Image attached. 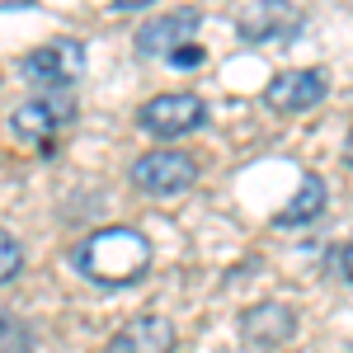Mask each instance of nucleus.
<instances>
[{"label":"nucleus","instance_id":"nucleus-1","mask_svg":"<svg viewBox=\"0 0 353 353\" xmlns=\"http://www.w3.org/2000/svg\"><path fill=\"white\" fill-rule=\"evenodd\" d=\"M76 269L90 278V283H99V288H128L137 283L146 264H151V245L146 236H137L128 226H109V231H94L90 241L76 245Z\"/></svg>","mask_w":353,"mask_h":353},{"label":"nucleus","instance_id":"nucleus-2","mask_svg":"<svg viewBox=\"0 0 353 353\" xmlns=\"http://www.w3.org/2000/svg\"><path fill=\"white\" fill-rule=\"evenodd\" d=\"M71 118H76L71 94L52 90V94H38V99L19 104V109L10 113V128H14V137H19L24 146H33V151H52L57 137L71 128Z\"/></svg>","mask_w":353,"mask_h":353},{"label":"nucleus","instance_id":"nucleus-3","mask_svg":"<svg viewBox=\"0 0 353 353\" xmlns=\"http://www.w3.org/2000/svg\"><path fill=\"white\" fill-rule=\"evenodd\" d=\"M85 71V48L76 38H52V43H43V48H33V52L19 61V76L28 85H38V90H66V85H76Z\"/></svg>","mask_w":353,"mask_h":353},{"label":"nucleus","instance_id":"nucleus-4","mask_svg":"<svg viewBox=\"0 0 353 353\" xmlns=\"http://www.w3.org/2000/svg\"><path fill=\"white\" fill-rule=\"evenodd\" d=\"M301 28V10L292 0H254L245 5L241 19H236V33L245 43H278V38H297Z\"/></svg>","mask_w":353,"mask_h":353},{"label":"nucleus","instance_id":"nucleus-5","mask_svg":"<svg viewBox=\"0 0 353 353\" xmlns=\"http://www.w3.org/2000/svg\"><path fill=\"white\" fill-rule=\"evenodd\" d=\"M208 123V104L198 94H156L151 104H141V128L156 137H184Z\"/></svg>","mask_w":353,"mask_h":353},{"label":"nucleus","instance_id":"nucleus-6","mask_svg":"<svg viewBox=\"0 0 353 353\" xmlns=\"http://www.w3.org/2000/svg\"><path fill=\"white\" fill-rule=\"evenodd\" d=\"M193 179H198V165L184 151H151V156H141L132 165V184L146 193H161V198L193 189Z\"/></svg>","mask_w":353,"mask_h":353},{"label":"nucleus","instance_id":"nucleus-7","mask_svg":"<svg viewBox=\"0 0 353 353\" xmlns=\"http://www.w3.org/2000/svg\"><path fill=\"white\" fill-rule=\"evenodd\" d=\"M325 94H330V76L316 71V66H306V71H283V76H273L269 90H264V104L278 109V113H306V109H316Z\"/></svg>","mask_w":353,"mask_h":353},{"label":"nucleus","instance_id":"nucleus-8","mask_svg":"<svg viewBox=\"0 0 353 353\" xmlns=\"http://www.w3.org/2000/svg\"><path fill=\"white\" fill-rule=\"evenodd\" d=\"M198 43V14L193 10H174V14H165V19H156V24H146L141 33H137V52L141 57H170L184 52V48H193Z\"/></svg>","mask_w":353,"mask_h":353},{"label":"nucleus","instance_id":"nucleus-9","mask_svg":"<svg viewBox=\"0 0 353 353\" xmlns=\"http://www.w3.org/2000/svg\"><path fill=\"white\" fill-rule=\"evenodd\" d=\"M292 330H297V316H292L283 301H264V306H254V311L241 316V334H245V344H254V349H278V344H288Z\"/></svg>","mask_w":353,"mask_h":353},{"label":"nucleus","instance_id":"nucleus-10","mask_svg":"<svg viewBox=\"0 0 353 353\" xmlns=\"http://www.w3.org/2000/svg\"><path fill=\"white\" fill-rule=\"evenodd\" d=\"M174 349V325L165 316H141L128 330L113 334L109 353H170Z\"/></svg>","mask_w":353,"mask_h":353},{"label":"nucleus","instance_id":"nucleus-11","mask_svg":"<svg viewBox=\"0 0 353 353\" xmlns=\"http://www.w3.org/2000/svg\"><path fill=\"white\" fill-rule=\"evenodd\" d=\"M321 212H325V184H321L316 174H301V189H297V198L278 212V226H311Z\"/></svg>","mask_w":353,"mask_h":353},{"label":"nucleus","instance_id":"nucleus-12","mask_svg":"<svg viewBox=\"0 0 353 353\" xmlns=\"http://www.w3.org/2000/svg\"><path fill=\"white\" fill-rule=\"evenodd\" d=\"M0 353H33V334L10 316H0Z\"/></svg>","mask_w":353,"mask_h":353},{"label":"nucleus","instance_id":"nucleus-13","mask_svg":"<svg viewBox=\"0 0 353 353\" xmlns=\"http://www.w3.org/2000/svg\"><path fill=\"white\" fill-rule=\"evenodd\" d=\"M19 269H24V250H19L14 236H5V231H0V283H10Z\"/></svg>","mask_w":353,"mask_h":353},{"label":"nucleus","instance_id":"nucleus-14","mask_svg":"<svg viewBox=\"0 0 353 353\" xmlns=\"http://www.w3.org/2000/svg\"><path fill=\"white\" fill-rule=\"evenodd\" d=\"M170 66H174V71H198V66H203V48L193 43V48H184V52H174Z\"/></svg>","mask_w":353,"mask_h":353},{"label":"nucleus","instance_id":"nucleus-15","mask_svg":"<svg viewBox=\"0 0 353 353\" xmlns=\"http://www.w3.org/2000/svg\"><path fill=\"white\" fill-rule=\"evenodd\" d=\"M339 273H344V278L353 283V241L344 245V250H339Z\"/></svg>","mask_w":353,"mask_h":353},{"label":"nucleus","instance_id":"nucleus-16","mask_svg":"<svg viewBox=\"0 0 353 353\" xmlns=\"http://www.w3.org/2000/svg\"><path fill=\"white\" fill-rule=\"evenodd\" d=\"M137 5H151V0H113V10H137Z\"/></svg>","mask_w":353,"mask_h":353},{"label":"nucleus","instance_id":"nucleus-17","mask_svg":"<svg viewBox=\"0 0 353 353\" xmlns=\"http://www.w3.org/2000/svg\"><path fill=\"white\" fill-rule=\"evenodd\" d=\"M14 5H33V0H0V10H14Z\"/></svg>","mask_w":353,"mask_h":353},{"label":"nucleus","instance_id":"nucleus-18","mask_svg":"<svg viewBox=\"0 0 353 353\" xmlns=\"http://www.w3.org/2000/svg\"><path fill=\"white\" fill-rule=\"evenodd\" d=\"M344 156H349V165H353V137H349V151H344Z\"/></svg>","mask_w":353,"mask_h":353}]
</instances>
